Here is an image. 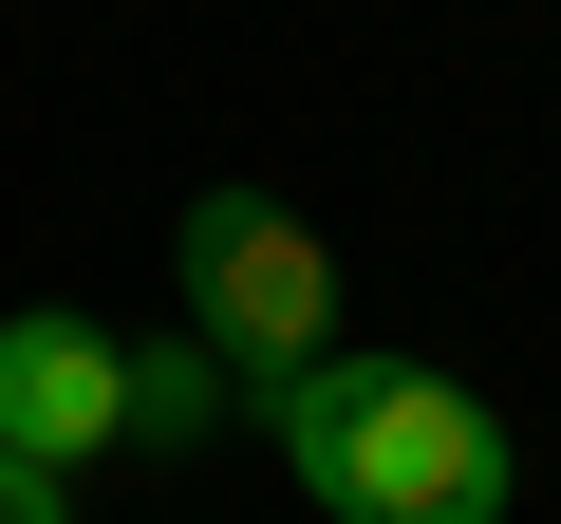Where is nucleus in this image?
Segmentation results:
<instances>
[{
  "label": "nucleus",
  "instance_id": "3",
  "mask_svg": "<svg viewBox=\"0 0 561 524\" xmlns=\"http://www.w3.org/2000/svg\"><path fill=\"white\" fill-rule=\"evenodd\" d=\"M0 449L57 468V487L131 449V338L94 300H20V319H0Z\"/></svg>",
  "mask_w": 561,
  "mask_h": 524
},
{
  "label": "nucleus",
  "instance_id": "1",
  "mask_svg": "<svg viewBox=\"0 0 561 524\" xmlns=\"http://www.w3.org/2000/svg\"><path fill=\"white\" fill-rule=\"evenodd\" d=\"M243 431L300 468V505L319 524H505L524 505V449H505V412L468 394V375H431V356H300V375H243Z\"/></svg>",
  "mask_w": 561,
  "mask_h": 524
},
{
  "label": "nucleus",
  "instance_id": "2",
  "mask_svg": "<svg viewBox=\"0 0 561 524\" xmlns=\"http://www.w3.org/2000/svg\"><path fill=\"white\" fill-rule=\"evenodd\" d=\"M169 300H187V338L225 375H300V356H337V243L280 206V187H187Z\"/></svg>",
  "mask_w": 561,
  "mask_h": 524
},
{
  "label": "nucleus",
  "instance_id": "4",
  "mask_svg": "<svg viewBox=\"0 0 561 524\" xmlns=\"http://www.w3.org/2000/svg\"><path fill=\"white\" fill-rule=\"evenodd\" d=\"M243 412V375L206 356V338H131V449H187V431H225Z\"/></svg>",
  "mask_w": 561,
  "mask_h": 524
},
{
  "label": "nucleus",
  "instance_id": "5",
  "mask_svg": "<svg viewBox=\"0 0 561 524\" xmlns=\"http://www.w3.org/2000/svg\"><path fill=\"white\" fill-rule=\"evenodd\" d=\"M0 524H76V487H57V468H20V449H0Z\"/></svg>",
  "mask_w": 561,
  "mask_h": 524
}]
</instances>
